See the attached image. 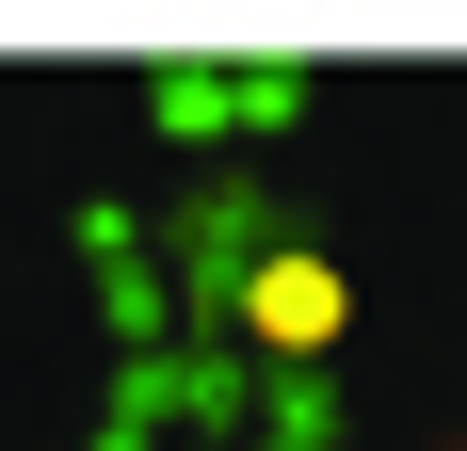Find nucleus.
<instances>
[{"label": "nucleus", "mask_w": 467, "mask_h": 451, "mask_svg": "<svg viewBox=\"0 0 467 451\" xmlns=\"http://www.w3.org/2000/svg\"><path fill=\"white\" fill-rule=\"evenodd\" d=\"M242 322H258L275 355H323V339H338V274L323 258H258V274H242Z\"/></svg>", "instance_id": "f257e3e1"}]
</instances>
